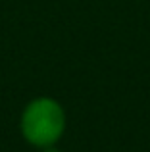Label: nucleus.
Wrapping results in <instances>:
<instances>
[{
  "label": "nucleus",
  "instance_id": "f257e3e1",
  "mask_svg": "<svg viewBox=\"0 0 150 152\" xmlns=\"http://www.w3.org/2000/svg\"><path fill=\"white\" fill-rule=\"evenodd\" d=\"M21 137L37 148L60 142L66 131V110L56 98L37 96L25 104L19 118Z\"/></svg>",
  "mask_w": 150,
  "mask_h": 152
},
{
  "label": "nucleus",
  "instance_id": "f03ea898",
  "mask_svg": "<svg viewBox=\"0 0 150 152\" xmlns=\"http://www.w3.org/2000/svg\"><path fill=\"white\" fill-rule=\"evenodd\" d=\"M41 152H62L60 148H56V145L54 146H46V148H41Z\"/></svg>",
  "mask_w": 150,
  "mask_h": 152
}]
</instances>
